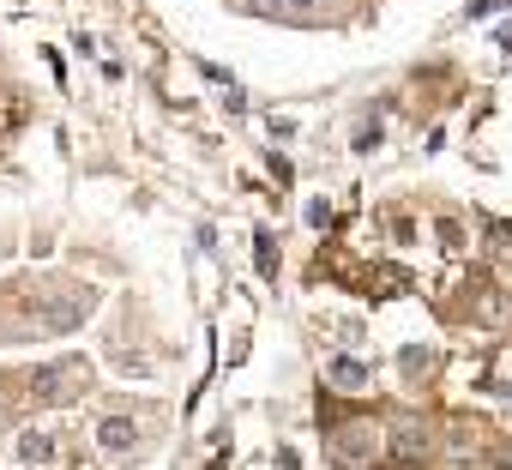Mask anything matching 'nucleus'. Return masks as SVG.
I'll return each instance as SVG.
<instances>
[{"instance_id":"obj_1","label":"nucleus","mask_w":512,"mask_h":470,"mask_svg":"<svg viewBox=\"0 0 512 470\" xmlns=\"http://www.w3.org/2000/svg\"><path fill=\"white\" fill-rule=\"evenodd\" d=\"M91 386V368L85 362H55V368H37L31 374V398L37 404H67L73 392H85Z\"/></svg>"},{"instance_id":"obj_2","label":"nucleus","mask_w":512,"mask_h":470,"mask_svg":"<svg viewBox=\"0 0 512 470\" xmlns=\"http://www.w3.org/2000/svg\"><path fill=\"white\" fill-rule=\"evenodd\" d=\"M91 314V290H73V296H55V302H43L37 308V320H43V332H73L79 320Z\"/></svg>"},{"instance_id":"obj_3","label":"nucleus","mask_w":512,"mask_h":470,"mask_svg":"<svg viewBox=\"0 0 512 470\" xmlns=\"http://www.w3.org/2000/svg\"><path fill=\"white\" fill-rule=\"evenodd\" d=\"M368 380H374V374H368V362H356V356H332V362H326V386H332V392H368Z\"/></svg>"},{"instance_id":"obj_4","label":"nucleus","mask_w":512,"mask_h":470,"mask_svg":"<svg viewBox=\"0 0 512 470\" xmlns=\"http://www.w3.org/2000/svg\"><path fill=\"white\" fill-rule=\"evenodd\" d=\"M97 446L115 452V458H127V452L139 446V428H133L127 416H103V422H97Z\"/></svg>"},{"instance_id":"obj_5","label":"nucleus","mask_w":512,"mask_h":470,"mask_svg":"<svg viewBox=\"0 0 512 470\" xmlns=\"http://www.w3.org/2000/svg\"><path fill=\"white\" fill-rule=\"evenodd\" d=\"M422 446H428V434H422V422H398V428H392V470H404V464H416V458H422Z\"/></svg>"},{"instance_id":"obj_6","label":"nucleus","mask_w":512,"mask_h":470,"mask_svg":"<svg viewBox=\"0 0 512 470\" xmlns=\"http://www.w3.org/2000/svg\"><path fill=\"white\" fill-rule=\"evenodd\" d=\"M332 458H338V464H350V470H362V464H368V428L356 422V428L332 434Z\"/></svg>"},{"instance_id":"obj_7","label":"nucleus","mask_w":512,"mask_h":470,"mask_svg":"<svg viewBox=\"0 0 512 470\" xmlns=\"http://www.w3.org/2000/svg\"><path fill=\"white\" fill-rule=\"evenodd\" d=\"M19 458H25V464H55V440H49L43 428H25V434H19Z\"/></svg>"},{"instance_id":"obj_8","label":"nucleus","mask_w":512,"mask_h":470,"mask_svg":"<svg viewBox=\"0 0 512 470\" xmlns=\"http://www.w3.org/2000/svg\"><path fill=\"white\" fill-rule=\"evenodd\" d=\"M320 0H284V13H314Z\"/></svg>"}]
</instances>
